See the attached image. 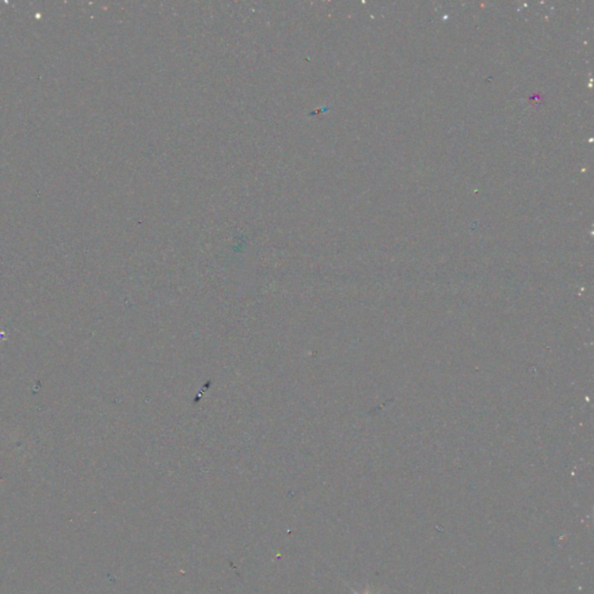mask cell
Here are the masks:
<instances>
[{
	"instance_id": "6da1fadb",
	"label": "cell",
	"mask_w": 594,
	"mask_h": 594,
	"mask_svg": "<svg viewBox=\"0 0 594 594\" xmlns=\"http://www.w3.org/2000/svg\"><path fill=\"white\" fill-rule=\"evenodd\" d=\"M351 589H352V592H353L354 594H371V593H368V592H365V593H359V592H357V591H355V589H353V588H351Z\"/></svg>"
}]
</instances>
